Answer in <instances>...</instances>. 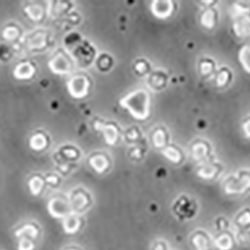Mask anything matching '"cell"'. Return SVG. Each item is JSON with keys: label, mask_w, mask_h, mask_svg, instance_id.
<instances>
[{"label": "cell", "mask_w": 250, "mask_h": 250, "mask_svg": "<svg viewBox=\"0 0 250 250\" xmlns=\"http://www.w3.org/2000/svg\"><path fill=\"white\" fill-rule=\"evenodd\" d=\"M191 155L196 161L206 160L209 155V146L203 140H197L191 146Z\"/></svg>", "instance_id": "obj_17"}, {"label": "cell", "mask_w": 250, "mask_h": 250, "mask_svg": "<svg viewBox=\"0 0 250 250\" xmlns=\"http://www.w3.org/2000/svg\"><path fill=\"white\" fill-rule=\"evenodd\" d=\"M71 250H78V249H71Z\"/></svg>", "instance_id": "obj_42"}, {"label": "cell", "mask_w": 250, "mask_h": 250, "mask_svg": "<svg viewBox=\"0 0 250 250\" xmlns=\"http://www.w3.org/2000/svg\"><path fill=\"white\" fill-rule=\"evenodd\" d=\"M151 139H152V143L154 145V147H156V148L164 149L168 145V134H167V132H166V130L162 127L156 128L152 132Z\"/></svg>", "instance_id": "obj_19"}, {"label": "cell", "mask_w": 250, "mask_h": 250, "mask_svg": "<svg viewBox=\"0 0 250 250\" xmlns=\"http://www.w3.org/2000/svg\"><path fill=\"white\" fill-rule=\"evenodd\" d=\"M140 136V133H139V130L135 127L129 129L126 133V138L129 140V141H136Z\"/></svg>", "instance_id": "obj_36"}, {"label": "cell", "mask_w": 250, "mask_h": 250, "mask_svg": "<svg viewBox=\"0 0 250 250\" xmlns=\"http://www.w3.org/2000/svg\"><path fill=\"white\" fill-rule=\"evenodd\" d=\"M91 204V199L88 193L82 188L75 190L70 199V208L75 213H81L85 211Z\"/></svg>", "instance_id": "obj_9"}, {"label": "cell", "mask_w": 250, "mask_h": 250, "mask_svg": "<svg viewBox=\"0 0 250 250\" xmlns=\"http://www.w3.org/2000/svg\"><path fill=\"white\" fill-rule=\"evenodd\" d=\"M24 11L27 14V16L30 19H32L33 21H39L40 19H42L43 13H44L42 7L39 5H36V4H30V5L25 6Z\"/></svg>", "instance_id": "obj_26"}, {"label": "cell", "mask_w": 250, "mask_h": 250, "mask_svg": "<svg viewBox=\"0 0 250 250\" xmlns=\"http://www.w3.org/2000/svg\"><path fill=\"white\" fill-rule=\"evenodd\" d=\"M151 250H169L167 243L162 240H157L155 241L152 246H151Z\"/></svg>", "instance_id": "obj_38"}, {"label": "cell", "mask_w": 250, "mask_h": 250, "mask_svg": "<svg viewBox=\"0 0 250 250\" xmlns=\"http://www.w3.org/2000/svg\"><path fill=\"white\" fill-rule=\"evenodd\" d=\"M35 71L36 69L33 63H31L30 61L25 60V61H21L20 63L17 64V66H15L13 74H14V77L19 80H27L34 76Z\"/></svg>", "instance_id": "obj_14"}, {"label": "cell", "mask_w": 250, "mask_h": 250, "mask_svg": "<svg viewBox=\"0 0 250 250\" xmlns=\"http://www.w3.org/2000/svg\"><path fill=\"white\" fill-rule=\"evenodd\" d=\"M223 188L227 194H244L250 191V172L241 171L236 177L228 178L224 184Z\"/></svg>", "instance_id": "obj_2"}, {"label": "cell", "mask_w": 250, "mask_h": 250, "mask_svg": "<svg viewBox=\"0 0 250 250\" xmlns=\"http://www.w3.org/2000/svg\"><path fill=\"white\" fill-rule=\"evenodd\" d=\"M62 155H64L66 158L69 159H76L78 158L79 152L75 147H65L63 150H62Z\"/></svg>", "instance_id": "obj_34"}, {"label": "cell", "mask_w": 250, "mask_h": 250, "mask_svg": "<svg viewBox=\"0 0 250 250\" xmlns=\"http://www.w3.org/2000/svg\"><path fill=\"white\" fill-rule=\"evenodd\" d=\"M190 244L194 250H211V238L205 231L196 230L190 236Z\"/></svg>", "instance_id": "obj_11"}, {"label": "cell", "mask_w": 250, "mask_h": 250, "mask_svg": "<svg viewBox=\"0 0 250 250\" xmlns=\"http://www.w3.org/2000/svg\"><path fill=\"white\" fill-rule=\"evenodd\" d=\"M73 56L81 65H89L95 56V50L88 42L79 43L73 51Z\"/></svg>", "instance_id": "obj_10"}, {"label": "cell", "mask_w": 250, "mask_h": 250, "mask_svg": "<svg viewBox=\"0 0 250 250\" xmlns=\"http://www.w3.org/2000/svg\"><path fill=\"white\" fill-rule=\"evenodd\" d=\"M91 167L97 172V173H103L105 172L110 166V160L107 157L106 154L103 153H96L89 157L88 160Z\"/></svg>", "instance_id": "obj_15"}, {"label": "cell", "mask_w": 250, "mask_h": 250, "mask_svg": "<svg viewBox=\"0 0 250 250\" xmlns=\"http://www.w3.org/2000/svg\"><path fill=\"white\" fill-rule=\"evenodd\" d=\"M81 226V219L76 215H68L64 220V228L69 233L76 232Z\"/></svg>", "instance_id": "obj_25"}, {"label": "cell", "mask_w": 250, "mask_h": 250, "mask_svg": "<svg viewBox=\"0 0 250 250\" xmlns=\"http://www.w3.org/2000/svg\"><path fill=\"white\" fill-rule=\"evenodd\" d=\"M216 20H217V13L212 8H208L204 10L200 15L201 25L206 29H212L216 25Z\"/></svg>", "instance_id": "obj_20"}, {"label": "cell", "mask_w": 250, "mask_h": 250, "mask_svg": "<svg viewBox=\"0 0 250 250\" xmlns=\"http://www.w3.org/2000/svg\"><path fill=\"white\" fill-rule=\"evenodd\" d=\"M213 244L217 250H232L235 247L236 241L229 231L220 232L213 240Z\"/></svg>", "instance_id": "obj_13"}, {"label": "cell", "mask_w": 250, "mask_h": 250, "mask_svg": "<svg viewBox=\"0 0 250 250\" xmlns=\"http://www.w3.org/2000/svg\"><path fill=\"white\" fill-rule=\"evenodd\" d=\"M49 184L51 185H56L58 182H59V178L58 176L54 175V174H50L48 176H46V179H45Z\"/></svg>", "instance_id": "obj_41"}, {"label": "cell", "mask_w": 250, "mask_h": 250, "mask_svg": "<svg viewBox=\"0 0 250 250\" xmlns=\"http://www.w3.org/2000/svg\"><path fill=\"white\" fill-rule=\"evenodd\" d=\"M149 70V65L145 60H139L135 63V71L138 74H145Z\"/></svg>", "instance_id": "obj_33"}, {"label": "cell", "mask_w": 250, "mask_h": 250, "mask_svg": "<svg viewBox=\"0 0 250 250\" xmlns=\"http://www.w3.org/2000/svg\"><path fill=\"white\" fill-rule=\"evenodd\" d=\"M48 66L56 74L69 73L73 68L72 58L65 51L59 49L50 59Z\"/></svg>", "instance_id": "obj_3"}, {"label": "cell", "mask_w": 250, "mask_h": 250, "mask_svg": "<svg viewBox=\"0 0 250 250\" xmlns=\"http://www.w3.org/2000/svg\"><path fill=\"white\" fill-rule=\"evenodd\" d=\"M174 4L171 1H154L151 3L152 13L160 19L169 17L174 11Z\"/></svg>", "instance_id": "obj_12"}, {"label": "cell", "mask_w": 250, "mask_h": 250, "mask_svg": "<svg viewBox=\"0 0 250 250\" xmlns=\"http://www.w3.org/2000/svg\"><path fill=\"white\" fill-rule=\"evenodd\" d=\"M48 144V138L43 132H36L30 139V147L34 150L40 151L45 149Z\"/></svg>", "instance_id": "obj_21"}, {"label": "cell", "mask_w": 250, "mask_h": 250, "mask_svg": "<svg viewBox=\"0 0 250 250\" xmlns=\"http://www.w3.org/2000/svg\"><path fill=\"white\" fill-rule=\"evenodd\" d=\"M199 70H200V73L203 76L210 75L214 71L213 62L211 60H209V59H203V60H201L200 65H199Z\"/></svg>", "instance_id": "obj_29"}, {"label": "cell", "mask_w": 250, "mask_h": 250, "mask_svg": "<svg viewBox=\"0 0 250 250\" xmlns=\"http://www.w3.org/2000/svg\"><path fill=\"white\" fill-rule=\"evenodd\" d=\"M150 81L152 83V85L156 88H161L165 85V77L164 75H161L160 73H155L151 76Z\"/></svg>", "instance_id": "obj_31"}, {"label": "cell", "mask_w": 250, "mask_h": 250, "mask_svg": "<svg viewBox=\"0 0 250 250\" xmlns=\"http://www.w3.org/2000/svg\"><path fill=\"white\" fill-rule=\"evenodd\" d=\"M104 60H105V61H103L101 56L98 59V67H99L100 70H107L111 66L112 59L108 55H106V54L104 55Z\"/></svg>", "instance_id": "obj_32"}, {"label": "cell", "mask_w": 250, "mask_h": 250, "mask_svg": "<svg viewBox=\"0 0 250 250\" xmlns=\"http://www.w3.org/2000/svg\"><path fill=\"white\" fill-rule=\"evenodd\" d=\"M197 206L195 202L188 197L181 196L173 205V212L180 220H187L192 218L196 213Z\"/></svg>", "instance_id": "obj_6"}, {"label": "cell", "mask_w": 250, "mask_h": 250, "mask_svg": "<svg viewBox=\"0 0 250 250\" xmlns=\"http://www.w3.org/2000/svg\"><path fill=\"white\" fill-rule=\"evenodd\" d=\"M163 155L169 161L175 164H179L183 159L181 150L178 147L174 146V145H167V146L163 149Z\"/></svg>", "instance_id": "obj_22"}, {"label": "cell", "mask_w": 250, "mask_h": 250, "mask_svg": "<svg viewBox=\"0 0 250 250\" xmlns=\"http://www.w3.org/2000/svg\"><path fill=\"white\" fill-rule=\"evenodd\" d=\"M95 129L100 131L105 139V142L109 145H114L118 142L120 137V131L117 125L112 122H102V121H96Z\"/></svg>", "instance_id": "obj_8"}, {"label": "cell", "mask_w": 250, "mask_h": 250, "mask_svg": "<svg viewBox=\"0 0 250 250\" xmlns=\"http://www.w3.org/2000/svg\"><path fill=\"white\" fill-rule=\"evenodd\" d=\"M238 238L242 244L250 243V230H240Z\"/></svg>", "instance_id": "obj_37"}, {"label": "cell", "mask_w": 250, "mask_h": 250, "mask_svg": "<svg viewBox=\"0 0 250 250\" xmlns=\"http://www.w3.org/2000/svg\"><path fill=\"white\" fill-rule=\"evenodd\" d=\"M70 204L67 201L61 198H54L49 203V210L51 213L57 217L66 216L69 212Z\"/></svg>", "instance_id": "obj_16"}, {"label": "cell", "mask_w": 250, "mask_h": 250, "mask_svg": "<svg viewBox=\"0 0 250 250\" xmlns=\"http://www.w3.org/2000/svg\"><path fill=\"white\" fill-rule=\"evenodd\" d=\"M91 82L86 75H75L68 82V91L74 98H83L89 93Z\"/></svg>", "instance_id": "obj_5"}, {"label": "cell", "mask_w": 250, "mask_h": 250, "mask_svg": "<svg viewBox=\"0 0 250 250\" xmlns=\"http://www.w3.org/2000/svg\"><path fill=\"white\" fill-rule=\"evenodd\" d=\"M119 103L137 120H145L150 115V95L146 90L132 91L123 97Z\"/></svg>", "instance_id": "obj_1"}, {"label": "cell", "mask_w": 250, "mask_h": 250, "mask_svg": "<svg viewBox=\"0 0 250 250\" xmlns=\"http://www.w3.org/2000/svg\"><path fill=\"white\" fill-rule=\"evenodd\" d=\"M2 36L8 41L16 40L20 36V29L15 25H8L3 29Z\"/></svg>", "instance_id": "obj_28"}, {"label": "cell", "mask_w": 250, "mask_h": 250, "mask_svg": "<svg viewBox=\"0 0 250 250\" xmlns=\"http://www.w3.org/2000/svg\"><path fill=\"white\" fill-rule=\"evenodd\" d=\"M215 225H216L218 230H219L220 232H222V231H226V230H227V228H228V226H229V223H228V221H227L226 218L219 217V218L215 221Z\"/></svg>", "instance_id": "obj_35"}, {"label": "cell", "mask_w": 250, "mask_h": 250, "mask_svg": "<svg viewBox=\"0 0 250 250\" xmlns=\"http://www.w3.org/2000/svg\"><path fill=\"white\" fill-rule=\"evenodd\" d=\"M28 185L30 188V192L33 195H38L44 187V179L42 177H40L39 175H34L29 180Z\"/></svg>", "instance_id": "obj_27"}, {"label": "cell", "mask_w": 250, "mask_h": 250, "mask_svg": "<svg viewBox=\"0 0 250 250\" xmlns=\"http://www.w3.org/2000/svg\"><path fill=\"white\" fill-rule=\"evenodd\" d=\"M242 128H243V131H244V134L246 135V137L250 139V117L247 118V119L243 122Z\"/></svg>", "instance_id": "obj_39"}, {"label": "cell", "mask_w": 250, "mask_h": 250, "mask_svg": "<svg viewBox=\"0 0 250 250\" xmlns=\"http://www.w3.org/2000/svg\"><path fill=\"white\" fill-rule=\"evenodd\" d=\"M25 45L30 51H42L49 45V34L45 30H37L28 35Z\"/></svg>", "instance_id": "obj_7"}, {"label": "cell", "mask_w": 250, "mask_h": 250, "mask_svg": "<svg viewBox=\"0 0 250 250\" xmlns=\"http://www.w3.org/2000/svg\"><path fill=\"white\" fill-rule=\"evenodd\" d=\"M130 156L132 157V158H137V159H139V158H141V156H142V150L139 148V147H134L131 151H130Z\"/></svg>", "instance_id": "obj_40"}, {"label": "cell", "mask_w": 250, "mask_h": 250, "mask_svg": "<svg viewBox=\"0 0 250 250\" xmlns=\"http://www.w3.org/2000/svg\"><path fill=\"white\" fill-rule=\"evenodd\" d=\"M230 80V72H229L226 68H222L218 71L216 75V84L218 86H225L227 83Z\"/></svg>", "instance_id": "obj_30"}, {"label": "cell", "mask_w": 250, "mask_h": 250, "mask_svg": "<svg viewBox=\"0 0 250 250\" xmlns=\"http://www.w3.org/2000/svg\"><path fill=\"white\" fill-rule=\"evenodd\" d=\"M239 62L245 71L250 73V43L244 45L239 50Z\"/></svg>", "instance_id": "obj_24"}, {"label": "cell", "mask_w": 250, "mask_h": 250, "mask_svg": "<svg viewBox=\"0 0 250 250\" xmlns=\"http://www.w3.org/2000/svg\"><path fill=\"white\" fill-rule=\"evenodd\" d=\"M219 171H220V167L218 164L204 163L198 169V175L203 179L210 180V179H213L215 176H217Z\"/></svg>", "instance_id": "obj_18"}, {"label": "cell", "mask_w": 250, "mask_h": 250, "mask_svg": "<svg viewBox=\"0 0 250 250\" xmlns=\"http://www.w3.org/2000/svg\"><path fill=\"white\" fill-rule=\"evenodd\" d=\"M235 224L240 229V230H250V209L246 208L240 211L236 218Z\"/></svg>", "instance_id": "obj_23"}, {"label": "cell", "mask_w": 250, "mask_h": 250, "mask_svg": "<svg viewBox=\"0 0 250 250\" xmlns=\"http://www.w3.org/2000/svg\"><path fill=\"white\" fill-rule=\"evenodd\" d=\"M233 29L235 34L240 38L250 37V12L242 6L237 7L234 14Z\"/></svg>", "instance_id": "obj_4"}]
</instances>
